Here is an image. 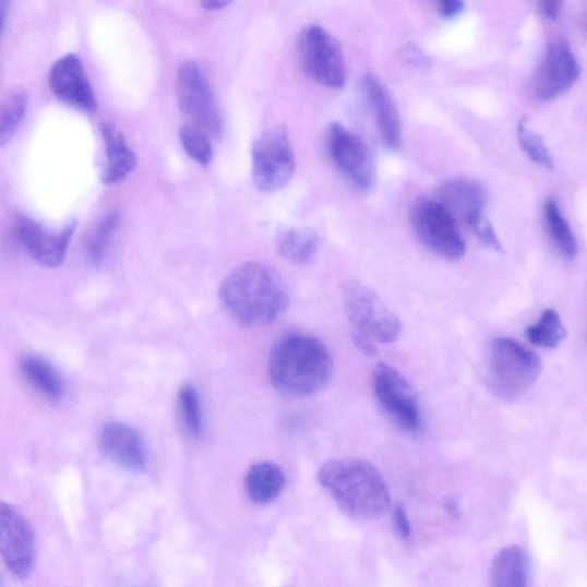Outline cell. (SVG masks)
I'll return each instance as SVG.
<instances>
[{
	"instance_id": "obj_1",
	"label": "cell",
	"mask_w": 587,
	"mask_h": 587,
	"mask_svg": "<svg viewBox=\"0 0 587 587\" xmlns=\"http://www.w3.org/2000/svg\"><path fill=\"white\" fill-rule=\"evenodd\" d=\"M218 299L240 326L261 328L276 323L289 306V291L273 266L248 262L223 280Z\"/></svg>"
},
{
	"instance_id": "obj_2",
	"label": "cell",
	"mask_w": 587,
	"mask_h": 587,
	"mask_svg": "<svg viewBox=\"0 0 587 587\" xmlns=\"http://www.w3.org/2000/svg\"><path fill=\"white\" fill-rule=\"evenodd\" d=\"M334 371L333 358L320 338L288 334L271 349L267 375L283 396L303 399L327 387Z\"/></svg>"
},
{
	"instance_id": "obj_3",
	"label": "cell",
	"mask_w": 587,
	"mask_h": 587,
	"mask_svg": "<svg viewBox=\"0 0 587 587\" xmlns=\"http://www.w3.org/2000/svg\"><path fill=\"white\" fill-rule=\"evenodd\" d=\"M319 480L337 506L356 520H376L391 508L387 483L366 460H328L322 466Z\"/></svg>"
},
{
	"instance_id": "obj_4",
	"label": "cell",
	"mask_w": 587,
	"mask_h": 587,
	"mask_svg": "<svg viewBox=\"0 0 587 587\" xmlns=\"http://www.w3.org/2000/svg\"><path fill=\"white\" fill-rule=\"evenodd\" d=\"M345 309L352 342L364 355L373 357L378 354L376 345H391L399 340V319L368 287L350 285L345 294Z\"/></svg>"
},
{
	"instance_id": "obj_5",
	"label": "cell",
	"mask_w": 587,
	"mask_h": 587,
	"mask_svg": "<svg viewBox=\"0 0 587 587\" xmlns=\"http://www.w3.org/2000/svg\"><path fill=\"white\" fill-rule=\"evenodd\" d=\"M537 354L510 337H499L490 348L487 385L495 396L506 402L524 397L541 373Z\"/></svg>"
},
{
	"instance_id": "obj_6",
	"label": "cell",
	"mask_w": 587,
	"mask_h": 587,
	"mask_svg": "<svg viewBox=\"0 0 587 587\" xmlns=\"http://www.w3.org/2000/svg\"><path fill=\"white\" fill-rule=\"evenodd\" d=\"M411 224L418 239L440 257L458 261L466 254L457 220L440 201H416L411 209Z\"/></svg>"
},
{
	"instance_id": "obj_7",
	"label": "cell",
	"mask_w": 587,
	"mask_h": 587,
	"mask_svg": "<svg viewBox=\"0 0 587 587\" xmlns=\"http://www.w3.org/2000/svg\"><path fill=\"white\" fill-rule=\"evenodd\" d=\"M176 88L179 107L191 125L206 132L209 137H218L223 131L221 112L199 63L189 60L180 67Z\"/></svg>"
},
{
	"instance_id": "obj_8",
	"label": "cell",
	"mask_w": 587,
	"mask_h": 587,
	"mask_svg": "<svg viewBox=\"0 0 587 587\" xmlns=\"http://www.w3.org/2000/svg\"><path fill=\"white\" fill-rule=\"evenodd\" d=\"M299 56L307 75L325 87L340 89L347 70L340 44L323 27L304 29L299 39Z\"/></svg>"
},
{
	"instance_id": "obj_9",
	"label": "cell",
	"mask_w": 587,
	"mask_h": 587,
	"mask_svg": "<svg viewBox=\"0 0 587 587\" xmlns=\"http://www.w3.org/2000/svg\"><path fill=\"white\" fill-rule=\"evenodd\" d=\"M252 160L254 184L261 192L284 189L296 171V155L287 131L276 128L263 133L254 143Z\"/></svg>"
},
{
	"instance_id": "obj_10",
	"label": "cell",
	"mask_w": 587,
	"mask_h": 587,
	"mask_svg": "<svg viewBox=\"0 0 587 587\" xmlns=\"http://www.w3.org/2000/svg\"><path fill=\"white\" fill-rule=\"evenodd\" d=\"M374 396L383 411L408 433H417L422 424L418 396L406 380L393 367L380 363L372 374Z\"/></svg>"
},
{
	"instance_id": "obj_11",
	"label": "cell",
	"mask_w": 587,
	"mask_h": 587,
	"mask_svg": "<svg viewBox=\"0 0 587 587\" xmlns=\"http://www.w3.org/2000/svg\"><path fill=\"white\" fill-rule=\"evenodd\" d=\"M332 163L360 191L375 184V165L367 143L340 123H332L327 132Z\"/></svg>"
},
{
	"instance_id": "obj_12",
	"label": "cell",
	"mask_w": 587,
	"mask_h": 587,
	"mask_svg": "<svg viewBox=\"0 0 587 587\" xmlns=\"http://www.w3.org/2000/svg\"><path fill=\"white\" fill-rule=\"evenodd\" d=\"M0 556L17 577H28L35 566V536L15 507L0 502Z\"/></svg>"
},
{
	"instance_id": "obj_13",
	"label": "cell",
	"mask_w": 587,
	"mask_h": 587,
	"mask_svg": "<svg viewBox=\"0 0 587 587\" xmlns=\"http://www.w3.org/2000/svg\"><path fill=\"white\" fill-rule=\"evenodd\" d=\"M580 76V64L568 43L552 41L539 63L534 79V94L548 103L566 94Z\"/></svg>"
},
{
	"instance_id": "obj_14",
	"label": "cell",
	"mask_w": 587,
	"mask_h": 587,
	"mask_svg": "<svg viewBox=\"0 0 587 587\" xmlns=\"http://www.w3.org/2000/svg\"><path fill=\"white\" fill-rule=\"evenodd\" d=\"M50 86L53 95L68 106L85 112H94L98 108L92 82L75 55H67L53 64Z\"/></svg>"
},
{
	"instance_id": "obj_15",
	"label": "cell",
	"mask_w": 587,
	"mask_h": 587,
	"mask_svg": "<svg viewBox=\"0 0 587 587\" xmlns=\"http://www.w3.org/2000/svg\"><path fill=\"white\" fill-rule=\"evenodd\" d=\"M76 227L77 224L74 221L56 236L45 231L34 219L21 217L16 221L15 233L37 263L47 267H58L64 261Z\"/></svg>"
},
{
	"instance_id": "obj_16",
	"label": "cell",
	"mask_w": 587,
	"mask_h": 587,
	"mask_svg": "<svg viewBox=\"0 0 587 587\" xmlns=\"http://www.w3.org/2000/svg\"><path fill=\"white\" fill-rule=\"evenodd\" d=\"M100 446L112 463L129 471L143 472L148 467L145 441L137 429L127 423H106L100 433Z\"/></svg>"
},
{
	"instance_id": "obj_17",
	"label": "cell",
	"mask_w": 587,
	"mask_h": 587,
	"mask_svg": "<svg viewBox=\"0 0 587 587\" xmlns=\"http://www.w3.org/2000/svg\"><path fill=\"white\" fill-rule=\"evenodd\" d=\"M363 89L383 144L396 151L402 144V125L393 96L373 75L364 77Z\"/></svg>"
},
{
	"instance_id": "obj_18",
	"label": "cell",
	"mask_w": 587,
	"mask_h": 587,
	"mask_svg": "<svg viewBox=\"0 0 587 587\" xmlns=\"http://www.w3.org/2000/svg\"><path fill=\"white\" fill-rule=\"evenodd\" d=\"M442 205L453 215L460 216L466 221L472 215L483 213L487 203L484 188L468 178L447 180L440 189Z\"/></svg>"
},
{
	"instance_id": "obj_19",
	"label": "cell",
	"mask_w": 587,
	"mask_h": 587,
	"mask_svg": "<svg viewBox=\"0 0 587 587\" xmlns=\"http://www.w3.org/2000/svg\"><path fill=\"white\" fill-rule=\"evenodd\" d=\"M531 575V558L522 547L511 546L493 558L490 585L494 587H525Z\"/></svg>"
},
{
	"instance_id": "obj_20",
	"label": "cell",
	"mask_w": 587,
	"mask_h": 587,
	"mask_svg": "<svg viewBox=\"0 0 587 587\" xmlns=\"http://www.w3.org/2000/svg\"><path fill=\"white\" fill-rule=\"evenodd\" d=\"M107 165L103 175V182L107 185H115L127 178L137 166V157L127 145L122 132L110 123H101Z\"/></svg>"
},
{
	"instance_id": "obj_21",
	"label": "cell",
	"mask_w": 587,
	"mask_h": 587,
	"mask_svg": "<svg viewBox=\"0 0 587 587\" xmlns=\"http://www.w3.org/2000/svg\"><path fill=\"white\" fill-rule=\"evenodd\" d=\"M286 484L283 469L273 463H257L247 471L244 487L248 496L260 505L274 503Z\"/></svg>"
},
{
	"instance_id": "obj_22",
	"label": "cell",
	"mask_w": 587,
	"mask_h": 587,
	"mask_svg": "<svg viewBox=\"0 0 587 587\" xmlns=\"http://www.w3.org/2000/svg\"><path fill=\"white\" fill-rule=\"evenodd\" d=\"M278 254L294 264H310L318 257L321 238L308 228H288L283 230L276 241Z\"/></svg>"
},
{
	"instance_id": "obj_23",
	"label": "cell",
	"mask_w": 587,
	"mask_h": 587,
	"mask_svg": "<svg viewBox=\"0 0 587 587\" xmlns=\"http://www.w3.org/2000/svg\"><path fill=\"white\" fill-rule=\"evenodd\" d=\"M20 370L29 385L49 400H59L64 393L62 378L49 360L27 356L21 360Z\"/></svg>"
},
{
	"instance_id": "obj_24",
	"label": "cell",
	"mask_w": 587,
	"mask_h": 587,
	"mask_svg": "<svg viewBox=\"0 0 587 587\" xmlns=\"http://www.w3.org/2000/svg\"><path fill=\"white\" fill-rule=\"evenodd\" d=\"M28 107V97L24 89L16 88L0 103V148L14 137L24 121Z\"/></svg>"
},
{
	"instance_id": "obj_25",
	"label": "cell",
	"mask_w": 587,
	"mask_h": 587,
	"mask_svg": "<svg viewBox=\"0 0 587 587\" xmlns=\"http://www.w3.org/2000/svg\"><path fill=\"white\" fill-rule=\"evenodd\" d=\"M544 217L550 236L561 254L572 260L577 254V241L570 223L562 215L558 202L549 197L544 205Z\"/></svg>"
},
{
	"instance_id": "obj_26",
	"label": "cell",
	"mask_w": 587,
	"mask_h": 587,
	"mask_svg": "<svg viewBox=\"0 0 587 587\" xmlns=\"http://www.w3.org/2000/svg\"><path fill=\"white\" fill-rule=\"evenodd\" d=\"M526 335L532 345L553 349L567 337V331L560 314L554 309H548L536 324L528 326Z\"/></svg>"
},
{
	"instance_id": "obj_27",
	"label": "cell",
	"mask_w": 587,
	"mask_h": 587,
	"mask_svg": "<svg viewBox=\"0 0 587 587\" xmlns=\"http://www.w3.org/2000/svg\"><path fill=\"white\" fill-rule=\"evenodd\" d=\"M178 406L187 432L193 439H200L205 431V420H203L201 398L194 386L185 385L180 390Z\"/></svg>"
},
{
	"instance_id": "obj_28",
	"label": "cell",
	"mask_w": 587,
	"mask_h": 587,
	"mask_svg": "<svg viewBox=\"0 0 587 587\" xmlns=\"http://www.w3.org/2000/svg\"><path fill=\"white\" fill-rule=\"evenodd\" d=\"M517 140L531 161L549 170L554 169V159L551 151L543 137L529 127L527 119H523L518 123Z\"/></svg>"
},
{
	"instance_id": "obj_29",
	"label": "cell",
	"mask_w": 587,
	"mask_h": 587,
	"mask_svg": "<svg viewBox=\"0 0 587 587\" xmlns=\"http://www.w3.org/2000/svg\"><path fill=\"white\" fill-rule=\"evenodd\" d=\"M179 139L193 161L202 167L209 166L213 160V146L206 132L189 124L180 130Z\"/></svg>"
},
{
	"instance_id": "obj_30",
	"label": "cell",
	"mask_w": 587,
	"mask_h": 587,
	"mask_svg": "<svg viewBox=\"0 0 587 587\" xmlns=\"http://www.w3.org/2000/svg\"><path fill=\"white\" fill-rule=\"evenodd\" d=\"M120 218L118 213L105 216L89 238L86 255L93 265H99L104 261L109 241L119 227Z\"/></svg>"
},
{
	"instance_id": "obj_31",
	"label": "cell",
	"mask_w": 587,
	"mask_h": 587,
	"mask_svg": "<svg viewBox=\"0 0 587 587\" xmlns=\"http://www.w3.org/2000/svg\"><path fill=\"white\" fill-rule=\"evenodd\" d=\"M467 223L469 224L474 235H476L478 239L489 248V250L495 253L503 252L502 242L499 236H496L492 224L488 217H486L484 212L470 216Z\"/></svg>"
},
{
	"instance_id": "obj_32",
	"label": "cell",
	"mask_w": 587,
	"mask_h": 587,
	"mask_svg": "<svg viewBox=\"0 0 587 587\" xmlns=\"http://www.w3.org/2000/svg\"><path fill=\"white\" fill-rule=\"evenodd\" d=\"M393 527L395 532L402 539L409 538L412 532L410 518L408 513H406L405 507L402 504L395 506L393 513Z\"/></svg>"
},
{
	"instance_id": "obj_33",
	"label": "cell",
	"mask_w": 587,
	"mask_h": 587,
	"mask_svg": "<svg viewBox=\"0 0 587 587\" xmlns=\"http://www.w3.org/2000/svg\"><path fill=\"white\" fill-rule=\"evenodd\" d=\"M434 3L439 13L446 19L460 15L465 9L464 0H434Z\"/></svg>"
},
{
	"instance_id": "obj_34",
	"label": "cell",
	"mask_w": 587,
	"mask_h": 587,
	"mask_svg": "<svg viewBox=\"0 0 587 587\" xmlns=\"http://www.w3.org/2000/svg\"><path fill=\"white\" fill-rule=\"evenodd\" d=\"M539 10L549 20H556L560 15L564 0H537Z\"/></svg>"
},
{
	"instance_id": "obj_35",
	"label": "cell",
	"mask_w": 587,
	"mask_h": 587,
	"mask_svg": "<svg viewBox=\"0 0 587 587\" xmlns=\"http://www.w3.org/2000/svg\"><path fill=\"white\" fill-rule=\"evenodd\" d=\"M206 9L215 11L228 8L233 0H202Z\"/></svg>"
},
{
	"instance_id": "obj_36",
	"label": "cell",
	"mask_w": 587,
	"mask_h": 587,
	"mask_svg": "<svg viewBox=\"0 0 587 587\" xmlns=\"http://www.w3.org/2000/svg\"><path fill=\"white\" fill-rule=\"evenodd\" d=\"M10 0H0V34H2L9 13Z\"/></svg>"
},
{
	"instance_id": "obj_37",
	"label": "cell",
	"mask_w": 587,
	"mask_h": 587,
	"mask_svg": "<svg viewBox=\"0 0 587 587\" xmlns=\"http://www.w3.org/2000/svg\"><path fill=\"white\" fill-rule=\"evenodd\" d=\"M445 508L450 515L457 516L459 513L458 504L454 500H447L445 503Z\"/></svg>"
},
{
	"instance_id": "obj_38",
	"label": "cell",
	"mask_w": 587,
	"mask_h": 587,
	"mask_svg": "<svg viewBox=\"0 0 587 587\" xmlns=\"http://www.w3.org/2000/svg\"><path fill=\"white\" fill-rule=\"evenodd\" d=\"M0 585H3L2 576H0Z\"/></svg>"
}]
</instances>
